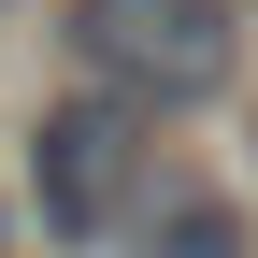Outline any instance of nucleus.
<instances>
[{
    "label": "nucleus",
    "instance_id": "nucleus-1",
    "mask_svg": "<svg viewBox=\"0 0 258 258\" xmlns=\"http://www.w3.org/2000/svg\"><path fill=\"white\" fill-rule=\"evenodd\" d=\"M72 72L129 115H201L244 72V15L230 0H72Z\"/></svg>",
    "mask_w": 258,
    "mask_h": 258
},
{
    "label": "nucleus",
    "instance_id": "nucleus-2",
    "mask_svg": "<svg viewBox=\"0 0 258 258\" xmlns=\"http://www.w3.org/2000/svg\"><path fill=\"white\" fill-rule=\"evenodd\" d=\"M158 186V115L101 101V86H72V101H43V129H29V215H43V244H115L129 215H144Z\"/></svg>",
    "mask_w": 258,
    "mask_h": 258
},
{
    "label": "nucleus",
    "instance_id": "nucleus-3",
    "mask_svg": "<svg viewBox=\"0 0 258 258\" xmlns=\"http://www.w3.org/2000/svg\"><path fill=\"white\" fill-rule=\"evenodd\" d=\"M115 244H129V258H258V244H244V201H215L201 172H158Z\"/></svg>",
    "mask_w": 258,
    "mask_h": 258
},
{
    "label": "nucleus",
    "instance_id": "nucleus-4",
    "mask_svg": "<svg viewBox=\"0 0 258 258\" xmlns=\"http://www.w3.org/2000/svg\"><path fill=\"white\" fill-rule=\"evenodd\" d=\"M0 258H15V215H0Z\"/></svg>",
    "mask_w": 258,
    "mask_h": 258
}]
</instances>
